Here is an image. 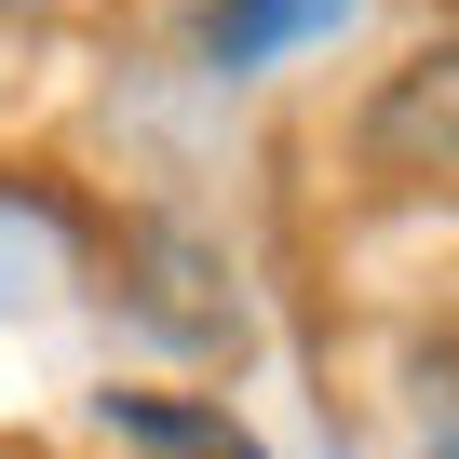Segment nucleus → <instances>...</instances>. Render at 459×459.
Segmentation results:
<instances>
[{
	"label": "nucleus",
	"mask_w": 459,
	"mask_h": 459,
	"mask_svg": "<svg viewBox=\"0 0 459 459\" xmlns=\"http://www.w3.org/2000/svg\"><path fill=\"white\" fill-rule=\"evenodd\" d=\"M351 149L378 189H459V41H419L405 68H378V95L351 108Z\"/></svg>",
	"instance_id": "obj_1"
},
{
	"label": "nucleus",
	"mask_w": 459,
	"mask_h": 459,
	"mask_svg": "<svg viewBox=\"0 0 459 459\" xmlns=\"http://www.w3.org/2000/svg\"><path fill=\"white\" fill-rule=\"evenodd\" d=\"M108 432L135 446V459H271L230 405H203V392H108Z\"/></svg>",
	"instance_id": "obj_2"
},
{
	"label": "nucleus",
	"mask_w": 459,
	"mask_h": 459,
	"mask_svg": "<svg viewBox=\"0 0 459 459\" xmlns=\"http://www.w3.org/2000/svg\"><path fill=\"white\" fill-rule=\"evenodd\" d=\"M351 0H203V68H271L298 41H325Z\"/></svg>",
	"instance_id": "obj_3"
},
{
	"label": "nucleus",
	"mask_w": 459,
	"mask_h": 459,
	"mask_svg": "<svg viewBox=\"0 0 459 459\" xmlns=\"http://www.w3.org/2000/svg\"><path fill=\"white\" fill-rule=\"evenodd\" d=\"M432 459H459V419H446V432H432Z\"/></svg>",
	"instance_id": "obj_4"
},
{
	"label": "nucleus",
	"mask_w": 459,
	"mask_h": 459,
	"mask_svg": "<svg viewBox=\"0 0 459 459\" xmlns=\"http://www.w3.org/2000/svg\"><path fill=\"white\" fill-rule=\"evenodd\" d=\"M0 459H28V446H0Z\"/></svg>",
	"instance_id": "obj_5"
}]
</instances>
